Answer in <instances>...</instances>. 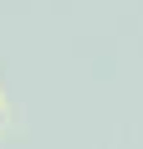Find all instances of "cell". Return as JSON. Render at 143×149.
<instances>
[]
</instances>
